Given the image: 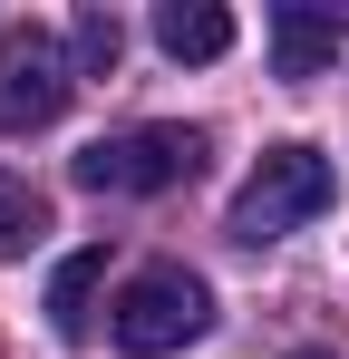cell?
I'll list each match as a JSON object with an SVG mask.
<instances>
[{
	"instance_id": "obj_1",
	"label": "cell",
	"mask_w": 349,
	"mask_h": 359,
	"mask_svg": "<svg viewBox=\"0 0 349 359\" xmlns=\"http://www.w3.org/2000/svg\"><path fill=\"white\" fill-rule=\"evenodd\" d=\"M340 204V165L320 156V146H262V165L242 175V194H233V214H224V233L233 243H282L301 233V224H320Z\"/></svg>"
},
{
	"instance_id": "obj_3",
	"label": "cell",
	"mask_w": 349,
	"mask_h": 359,
	"mask_svg": "<svg viewBox=\"0 0 349 359\" xmlns=\"http://www.w3.org/2000/svg\"><path fill=\"white\" fill-rule=\"evenodd\" d=\"M204 165V126H126V136H97V146H78V165L68 175L88 184V194H165Z\"/></svg>"
},
{
	"instance_id": "obj_5",
	"label": "cell",
	"mask_w": 349,
	"mask_h": 359,
	"mask_svg": "<svg viewBox=\"0 0 349 359\" xmlns=\"http://www.w3.org/2000/svg\"><path fill=\"white\" fill-rule=\"evenodd\" d=\"M340 10H301V0H282V10H272V68H282L291 88H301V78H320V68L340 59Z\"/></svg>"
},
{
	"instance_id": "obj_2",
	"label": "cell",
	"mask_w": 349,
	"mask_h": 359,
	"mask_svg": "<svg viewBox=\"0 0 349 359\" xmlns=\"http://www.w3.org/2000/svg\"><path fill=\"white\" fill-rule=\"evenodd\" d=\"M204 330H214V292H204L184 262L136 272V282L116 292V311H107V340L126 359H165V350H184V340H204Z\"/></svg>"
},
{
	"instance_id": "obj_8",
	"label": "cell",
	"mask_w": 349,
	"mask_h": 359,
	"mask_svg": "<svg viewBox=\"0 0 349 359\" xmlns=\"http://www.w3.org/2000/svg\"><path fill=\"white\" fill-rule=\"evenodd\" d=\"M39 233H49V204H39L20 175H0V262H10V252H29Z\"/></svg>"
},
{
	"instance_id": "obj_10",
	"label": "cell",
	"mask_w": 349,
	"mask_h": 359,
	"mask_svg": "<svg viewBox=\"0 0 349 359\" xmlns=\"http://www.w3.org/2000/svg\"><path fill=\"white\" fill-rule=\"evenodd\" d=\"M291 359H340V350H291Z\"/></svg>"
},
{
	"instance_id": "obj_4",
	"label": "cell",
	"mask_w": 349,
	"mask_h": 359,
	"mask_svg": "<svg viewBox=\"0 0 349 359\" xmlns=\"http://www.w3.org/2000/svg\"><path fill=\"white\" fill-rule=\"evenodd\" d=\"M68 97H78V59L58 49V29H39V20L0 29V136H39V126H58Z\"/></svg>"
},
{
	"instance_id": "obj_9",
	"label": "cell",
	"mask_w": 349,
	"mask_h": 359,
	"mask_svg": "<svg viewBox=\"0 0 349 359\" xmlns=\"http://www.w3.org/2000/svg\"><path fill=\"white\" fill-rule=\"evenodd\" d=\"M68 39H78V68H97V78L126 59V20H116V10H78V29H68Z\"/></svg>"
},
{
	"instance_id": "obj_6",
	"label": "cell",
	"mask_w": 349,
	"mask_h": 359,
	"mask_svg": "<svg viewBox=\"0 0 349 359\" xmlns=\"http://www.w3.org/2000/svg\"><path fill=\"white\" fill-rule=\"evenodd\" d=\"M156 49H165V59H224L233 49V10H214V0H165V10H156Z\"/></svg>"
},
{
	"instance_id": "obj_7",
	"label": "cell",
	"mask_w": 349,
	"mask_h": 359,
	"mask_svg": "<svg viewBox=\"0 0 349 359\" xmlns=\"http://www.w3.org/2000/svg\"><path fill=\"white\" fill-rule=\"evenodd\" d=\"M97 282H107V243L68 252V262L49 272V330H58V340H78V330H88V301H97Z\"/></svg>"
}]
</instances>
